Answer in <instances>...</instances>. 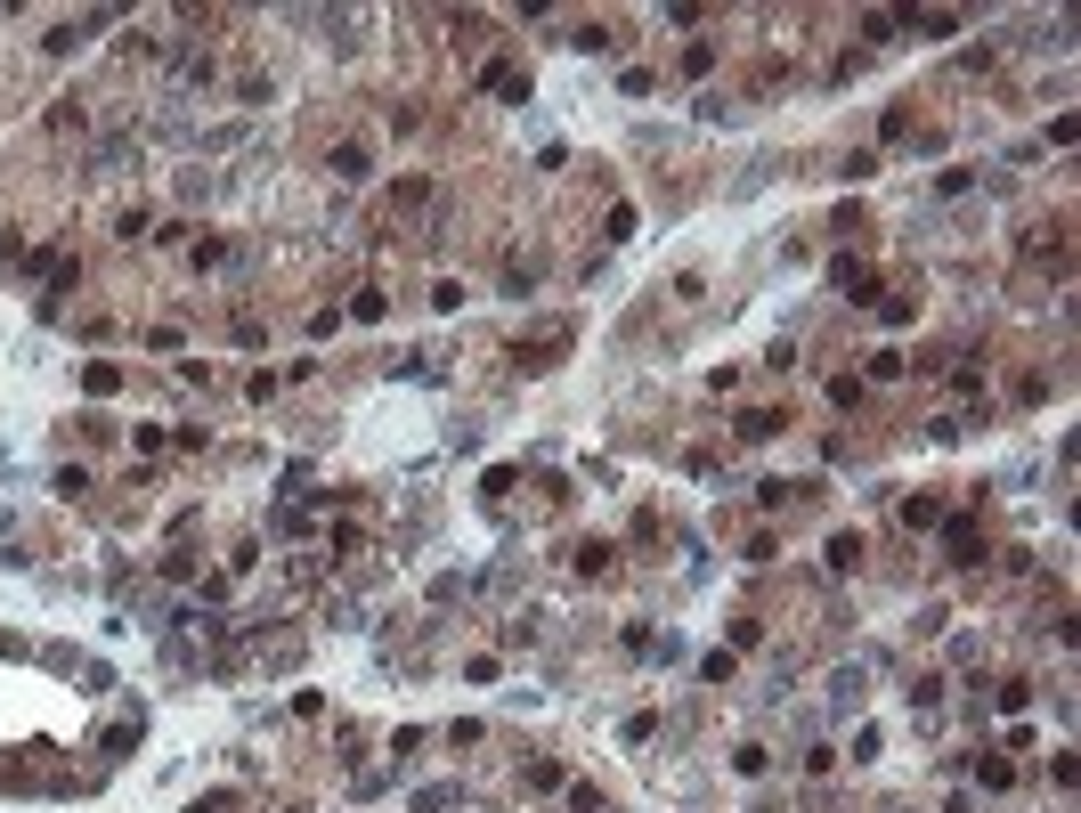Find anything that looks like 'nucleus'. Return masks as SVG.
Listing matches in <instances>:
<instances>
[{"label":"nucleus","instance_id":"f257e3e1","mask_svg":"<svg viewBox=\"0 0 1081 813\" xmlns=\"http://www.w3.org/2000/svg\"><path fill=\"white\" fill-rule=\"evenodd\" d=\"M772 431H781V415H772V407H756V415H740V439H772Z\"/></svg>","mask_w":1081,"mask_h":813}]
</instances>
